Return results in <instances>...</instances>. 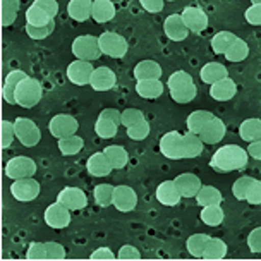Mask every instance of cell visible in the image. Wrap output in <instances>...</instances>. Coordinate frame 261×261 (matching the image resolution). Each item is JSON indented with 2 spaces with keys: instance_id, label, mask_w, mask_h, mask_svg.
Here are the masks:
<instances>
[{
  "instance_id": "33",
  "label": "cell",
  "mask_w": 261,
  "mask_h": 261,
  "mask_svg": "<svg viewBox=\"0 0 261 261\" xmlns=\"http://www.w3.org/2000/svg\"><path fill=\"white\" fill-rule=\"evenodd\" d=\"M196 203L199 206H208V204H220L223 201V196L217 188L213 186H201L198 191V194L194 196Z\"/></svg>"
},
{
  "instance_id": "52",
  "label": "cell",
  "mask_w": 261,
  "mask_h": 261,
  "mask_svg": "<svg viewBox=\"0 0 261 261\" xmlns=\"http://www.w3.org/2000/svg\"><path fill=\"white\" fill-rule=\"evenodd\" d=\"M244 17L249 24L253 26H259L261 24V4L259 2H254L253 6L248 7V11L244 12Z\"/></svg>"
},
{
  "instance_id": "47",
  "label": "cell",
  "mask_w": 261,
  "mask_h": 261,
  "mask_svg": "<svg viewBox=\"0 0 261 261\" xmlns=\"http://www.w3.org/2000/svg\"><path fill=\"white\" fill-rule=\"evenodd\" d=\"M24 30H26V35L30 36V38H33V40H45V38H48V36L54 33L55 21L50 22L48 26H43V28H35V26L26 24Z\"/></svg>"
},
{
  "instance_id": "49",
  "label": "cell",
  "mask_w": 261,
  "mask_h": 261,
  "mask_svg": "<svg viewBox=\"0 0 261 261\" xmlns=\"http://www.w3.org/2000/svg\"><path fill=\"white\" fill-rule=\"evenodd\" d=\"M244 201H248L249 204H256V206L261 203V182L258 179H254L253 182L248 186L246 194H244Z\"/></svg>"
},
{
  "instance_id": "10",
  "label": "cell",
  "mask_w": 261,
  "mask_h": 261,
  "mask_svg": "<svg viewBox=\"0 0 261 261\" xmlns=\"http://www.w3.org/2000/svg\"><path fill=\"white\" fill-rule=\"evenodd\" d=\"M112 204L117 208V212L129 213L136 208L138 194L130 186H114V196H112Z\"/></svg>"
},
{
  "instance_id": "46",
  "label": "cell",
  "mask_w": 261,
  "mask_h": 261,
  "mask_svg": "<svg viewBox=\"0 0 261 261\" xmlns=\"http://www.w3.org/2000/svg\"><path fill=\"white\" fill-rule=\"evenodd\" d=\"M127 136L133 139V141H143V139H146L148 136H150V122L144 119L143 122H139L136 125H133V127H129L127 129Z\"/></svg>"
},
{
  "instance_id": "38",
  "label": "cell",
  "mask_w": 261,
  "mask_h": 261,
  "mask_svg": "<svg viewBox=\"0 0 261 261\" xmlns=\"http://www.w3.org/2000/svg\"><path fill=\"white\" fill-rule=\"evenodd\" d=\"M19 0H2L0 7H2V26H11L17 17V11H19Z\"/></svg>"
},
{
  "instance_id": "9",
  "label": "cell",
  "mask_w": 261,
  "mask_h": 261,
  "mask_svg": "<svg viewBox=\"0 0 261 261\" xmlns=\"http://www.w3.org/2000/svg\"><path fill=\"white\" fill-rule=\"evenodd\" d=\"M11 194L14 199H17V201H21V203L33 201V199H36L40 194V184L35 180V177L14 180L11 184Z\"/></svg>"
},
{
  "instance_id": "5",
  "label": "cell",
  "mask_w": 261,
  "mask_h": 261,
  "mask_svg": "<svg viewBox=\"0 0 261 261\" xmlns=\"http://www.w3.org/2000/svg\"><path fill=\"white\" fill-rule=\"evenodd\" d=\"M14 129H16V138L19 139V143L26 148H33L40 143L41 133L40 127L33 122L31 119L26 117H17L14 120Z\"/></svg>"
},
{
  "instance_id": "15",
  "label": "cell",
  "mask_w": 261,
  "mask_h": 261,
  "mask_svg": "<svg viewBox=\"0 0 261 261\" xmlns=\"http://www.w3.org/2000/svg\"><path fill=\"white\" fill-rule=\"evenodd\" d=\"M115 85H117V76L115 72L112 71L110 67H95V71L91 74V79H90V86L93 88L95 91H109V90H114Z\"/></svg>"
},
{
  "instance_id": "54",
  "label": "cell",
  "mask_w": 261,
  "mask_h": 261,
  "mask_svg": "<svg viewBox=\"0 0 261 261\" xmlns=\"http://www.w3.org/2000/svg\"><path fill=\"white\" fill-rule=\"evenodd\" d=\"M248 246H249L251 253H259L261 251V228L259 227H254L253 230L249 232Z\"/></svg>"
},
{
  "instance_id": "53",
  "label": "cell",
  "mask_w": 261,
  "mask_h": 261,
  "mask_svg": "<svg viewBox=\"0 0 261 261\" xmlns=\"http://www.w3.org/2000/svg\"><path fill=\"white\" fill-rule=\"evenodd\" d=\"M117 259L120 261H130V259H141V253L130 244H125L119 249L117 253Z\"/></svg>"
},
{
  "instance_id": "22",
  "label": "cell",
  "mask_w": 261,
  "mask_h": 261,
  "mask_svg": "<svg viewBox=\"0 0 261 261\" xmlns=\"http://www.w3.org/2000/svg\"><path fill=\"white\" fill-rule=\"evenodd\" d=\"M156 199L158 203H162L163 206H175L177 203L180 201V194L177 191L174 180H165L156 188Z\"/></svg>"
},
{
  "instance_id": "31",
  "label": "cell",
  "mask_w": 261,
  "mask_h": 261,
  "mask_svg": "<svg viewBox=\"0 0 261 261\" xmlns=\"http://www.w3.org/2000/svg\"><path fill=\"white\" fill-rule=\"evenodd\" d=\"M103 153L109 156L110 165H112V169H114V170L124 169V167L127 165V162H129V153L125 151L124 146H119V144H110V146L105 148Z\"/></svg>"
},
{
  "instance_id": "43",
  "label": "cell",
  "mask_w": 261,
  "mask_h": 261,
  "mask_svg": "<svg viewBox=\"0 0 261 261\" xmlns=\"http://www.w3.org/2000/svg\"><path fill=\"white\" fill-rule=\"evenodd\" d=\"M144 120V114L139 109H125L124 112H120V125H124L125 129L133 127L139 122Z\"/></svg>"
},
{
  "instance_id": "12",
  "label": "cell",
  "mask_w": 261,
  "mask_h": 261,
  "mask_svg": "<svg viewBox=\"0 0 261 261\" xmlns=\"http://www.w3.org/2000/svg\"><path fill=\"white\" fill-rule=\"evenodd\" d=\"M57 201L62 203L71 212H77V210L88 206V196L83 189L74 188V186H67V188H64L57 194Z\"/></svg>"
},
{
  "instance_id": "25",
  "label": "cell",
  "mask_w": 261,
  "mask_h": 261,
  "mask_svg": "<svg viewBox=\"0 0 261 261\" xmlns=\"http://www.w3.org/2000/svg\"><path fill=\"white\" fill-rule=\"evenodd\" d=\"M163 90L165 86L160 79H143V81L136 83V93L146 100H155V98L162 96Z\"/></svg>"
},
{
  "instance_id": "13",
  "label": "cell",
  "mask_w": 261,
  "mask_h": 261,
  "mask_svg": "<svg viewBox=\"0 0 261 261\" xmlns=\"http://www.w3.org/2000/svg\"><path fill=\"white\" fill-rule=\"evenodd\" d=\"M184 21V26L188 28L189 33H203L208 28V14L203 11L201 7H186L182 14H180Z\"/></svg>"
},
{
  "instance_id": "3",
  "label": "cell",
  "mask_w": 261,
  "mask_h": 261,
  "mask_svg": "<svg viewBox=\"0 0 261 261\" xmlns=\"http://www.w3.org/2000/svg\"><path fill=\"white\" fill-rule=\"evenodd\" d=\"M98 45H100L101 54L109 55L112 59H122L129 50L127 40L122 35H117L114 31H105L98 36Z\"/></svg>"
},
{
  "instance_id": "58",
  "label": "cell",
  "mask_w": 261,
  "mask_h": 261,
  "mask_svg": "<svg viewBox=\"0 0 261 261\" xmlns=\"http://www.w3.org/2000/svg\"><path fill=\"white\" fill-rule=\"evenodd\" d=\"M98 117H105L109 120H114L115 124L120 125V112L117 109H103L100 112V115Z\"/></svg>"
},
{
  "instance_id": "51",
  "label": "cell",
  "mask_w": 261,
  "mask_h": 261,
  "mask_svg": "<svg viewBox=\"0 0 261 261\" xmlns=\"http://www.w3.org/2000/svg\"><path fill=\"white\" fill-rule=\"evenodd\" d=\"M46 249V259H64L65 258V249L59 242H45Z\"/></svg>"
},
{
  "instance_id": "23",
  "label": "cell",
  "mask_w": 261,
  "mask_h": 261,
  "mask_svg": "<svg viewBox=\"0 0 261 261\" xmlns=\"http://www.w3.org/2000/svg\"><path fill=\"white\" fill-rule=\"evenodd\" d=\"M91 11H93V0H71L67 4L69 17L77 22L90 21Z\"/></svg>"
},
{
  "instance_id": "19",
  "label": "cell",
  "mask_w": 261,
  "mask_h": 261,
  "mask_svg": "<svg viewBox=\"0 0 261 261\" xmlns=\"http://www.w3.org/2000/svg\"><path fill=\"white\" fill-rule=\"evenodd\" d=\"M237 93V85L234 83V79L225 77L220 79V81L213 83L212 88H210V96L217 101H228L236 96Z\"/></svg>"
},
{
  "instance_id": "57",
  "label": "cell",
  "mask_w": 261,
  "mask_h": 261,
  "mask_svg": "<svg viewBox=\"0 0 261 261\" xmlns=\"http://www.w3.org/2000/svg\"><path fill=\"white\" fill-rule=\"evenodd\" d=\"M163 0H141V7L148 12H160L163 11Z\"/></svg>"
},
{
  "instance_id": "36",
  "label": "cell",
  "mask_w": 261,
  "mask_h": 261,
  "mask_svg": "<svg viewBox=\"0 0 261 261\" xmlns=\"http://www.w3.org/2000/svg\"><path fill=\"white\" fill-rule=\"evenodd\" d=\"M199 217H201L203 223H206L208 227H217L223 222L225 213H223L220 204H208V206H203Z\"/></svg>"
},
{
  "instance_id": "17",
  "label": "cell",
  "mask_w": 261,
  "mask_h": 261,
  "mask_svg": "<svg viewBox=\"0 0 261 261\" xmlns=\"http://www.w3.org/2000/svg\"><path fill=\"white\" fill-rule=\"evenodd\" d=\"M163 31H165L167 38L172 41H182L189 36L188 28L184 26V21L180 14H170L165 21H163Z\"/></svg>"
},
{
  "instance_id": "11",
  "label": "cell",
  "mask_w": 261,
  "mask_h": 261,
  "mask_svg": "<svg viewBox=\"0 0 261 261\" xmlns=\"http://www.w3.org/2000/svg\"><path fill=\"white\" fill-rule=\"evenodd\" d=\"M43 218L48 227L60 230V228L69 227V223H71V210L65 208L62 203L55 201L52 204H48V208L45 210Z\"/></svg>"
},
{
  "instance_id": "14",
  "label": "cell",
  "mask_w": 261,
  "mask_h": 261,
  "mask_svg": "<svg viewBox=\"0 0 261 261\" xmlns=\"http://www.w3.org/2000/svg\"><path fill=\"white\" fill-rule=\"evenodd\" d=\"M95 71L91 62H86V60H74L67 65V77L72 85L76 86H86L90 85L91 74Z\"/></svg>"
},
{
  "instance_id": "24",
  "label": "cell",
  "mask_w": 261,
  "mask_h": 261,
  "mask_svg": "<svg viewBox=\"0 0 261 261\" xmlns=\"http://www.w3.org/2000/svg\"><path fill=\"white\" fill-rule=\"evenodd\" d=\"M199 77H201L203 83L212 86L213 83L220 81V79H225L228 77V72H227V67L220 62H208L204 64L199 71Z\"/></svg>"
},
{
  "instance_id": "34",
  "label": "cell",
  "mask_w": 261,
  "mask_h": 261,
  "mask_svg": "<svg viewBox=\"0 0 261 261\" xmlns=\"http://www.w3.org/2000/svg\"><path fill=\"white\" fill-rule=\"evenodd\" d=\"M50 22H54V19L38 6L31 4V6L26 9V24L35 26V28H43V26H48Z\"/></svg>"
},
{
  "instance_id": "40",
  "label": "cell",
  "mask_w": 261,
  "mask_h": 261,
  "mask_svg": "<svg viewBox=\"0 0 261 261\" xmlns=\"http://www.w3.org/2000/svg\"><path fill=\"white\" fill-rule=\"evenodd\" d=\"M119 125L114 122V120H109L105 117H98L95 122V133L100 136L101 139H112L117 134Z\"/></svg>"
},
{
  "instance_id": "27",
  "label": "cell",
  "mask_w": 261,
  "mask_h": 261,
  "mask_svg": "<svg viewBox=\"0 0 261 261\" xmlns=\"http://www.w3.org/2000/svg\"><path fill=\"white\" fill-rule=\"evenodd\" d=\"M225 256H227V242L218 239V237L210 236V239L206 241V244H204L201 258L213 261V259H223Z\"/></svg>"
},
{
  "instance_id": "26",
  "label": "cell",
  "mask_w": 261,
  "mask_h": 261,
  "mask_svg": "<svg viewBox=\"0 0 261 261\" xmlns=\"http://www.w3.org/2000/svg\"><path fill=\"white\" fill-rule=\"evenodd\" d=\"M203 150H204V143L199 139L198 134H193L189 130L182 134V160L199 156Z\"/></svg>"
},
{
  "instance_id": "4",
  "label": "cell",
  "mask_w": 261,
  "mask_h": 261,
  "mask_svg": "<svg viewBox=\"0 0 261 261\" xmlns=\"http://www.w3.org/2000/svg\"><path fill=\"white\" fill-rule=\"evenodd\" d=\"M72 54L77 60H86L93 62L98 60L101 55L100 45H98V36L95 35H81L72 41Z\"/></svg>"
},
{
  "instance_id": "37",
  "label": "cell",
  "mask_w": 261,
  "mask_h": 261,
  "mask_svg": "<svg viewBox=\"0 0 261 261\" xmlns=\"http://www.w3.org/2000/svg\"><path fill=\"white\" fill-rule=\"evenodd\" d=\"M236 38L237 36L230 31H218L217 35H213V38H212L213 52H215L217 55H223L225 54V50L232 45V41H234Z\"/></svg>"
},
{
  "instance_id": "6",
  "label": "cell",
  "mask_w": 261,
  "mask_h": 261,
  "mask_svg": "<svg viewBox=\"0 0 261 261\" xmlns=\"http://www.w3.org/2000/svg\"><path fill=\"white\" fill-rule=\"evenodd\" d=\"M35 174H36V163L30 156H14L6 165V175L12 180L35 177Z\"/></svg>"
},
{
  "instance_id": "1",
  "label": "cell",
  "mask_w": 261,
  "mask_h": 261,
  "mask_svg": "<svg viewBox=\"0 0 261 261\" xmlns=\"http://www.w3.org/2000/svg\"><path fill=\"white\" fill-rule=\"evenodd\" d=\"M248 158L249 156L244 148L237 146V144H225L215 151V155L210 160V167L220 174H227V172L244 169L248 165Z\"/></svg>"
},
{
  "instance_id": "32",
  "label": "cell",
  "mask_w": 261,
  "mask_h": 261,
  "mask_svg": "<svg viewBox=\"0 0 261 261\" xmlns=\"http://www.w3.org/2000/svg\"><path fill=\"white\" fill-rule=\"evenodd\" d=\"M248 55H249L248 43L237 36V38L232 41V45L225 50L223 57L227 59V62H242V60L248 59Z\"/></svg>"
},
{
  "instance_id": "20",
  "label": "cell",
  "mask_w": 261,
  "mask_h": 261,
  "mask_svg": "<svg viewBox=\"0 0 261 261\" xmlns=\"http://www.w3.org/2000/svg\"><path fill=\"white\" fill-rule=\"evenodd\" d=\"M86 170L95 177H107L114 169H112V165H110L109 156H107L103 151H96L88 158Z\"/></svg>"
},
{
  "instance_id": "48",
  "label": "cell",
  "mask_w": 261,
  "mask_h": 261,
  "mask_svg": "<svg viewBox=\"0 0 261 261\" xmlns=\"http://www.w3.org/2000/svg\"><path fill=\"white\" fill-rule=\"evenodd\" d=\"M253 177L249 175H241L239 179L236 180L234 186H232V194H234L236 199H239V201H244V194H246V189H248V186L253 182Z\"/></svg>"
},
{
  "instance_id": "39",
  "label": "cell",
  "mask_w": 261,
  "mask_h": 261,
  "mask_svg": "<svg viewBox=\"0 0 261 261\" xmlns=\"http://www.w3.org/2000/svg\"><path fill=\"white\" fill-rule=\"evenodd\" d=\"M193 76L186 71H175L169 76V81H167V86H169V91H177L182 90V88L193 85Z\"/></svg>"
},
{
  "instance_id": "7",
  "label": "cell",
  "mask_w": 261,
  "mask_h": 261,
  "mask_svg": "<svg viewBox=\"0 0 261 261\" xmlns=\"http://www.w3.org/2000/svg\"><path fill=\"white\" fill-rule=\"evenodd\" d=\"M77 129H79V122L76 120V117H72V115H67V114L54 115L52 120L48 122L50 134H52L54 138H57V139L72 136V134L77 133Z\"/></svg>"
},
{
  "instance_id": "21",
  "label": "cell",
  "mask_w": 261,
  "mask_h": 261,
  "mask_svg": "<svg viewBox=\"0 0 261 261\" xmlns=\"http://www.w3.org/2000/svg\"><path fill=\"white\" fill-rule=\"evenodd\" d=\"M115 4L110 0H93V11H91V19L96 21L98 24L109 22L115 17Z\"/></svg>"
},
{
  "instance_id": "28",
  "label": "cell",
  "mask_w": 261,
  "mask_h": 261,
  "mask_svg": "<svg viewBox=\"0 0 261 261\" xmlns=\"http://www.w3.org/2000/svg\"><path fill=\"white\" fill-rule=\"evenodd\" d=\"M133 72L138 81L162 77V67H160V64L155 62V60H141V62L136 64V67H134Z\"/></svg>"
},
{
  "instance_id": "18",
  "label": "cell",
  "mask_w": 261,
  "mask_h": 261,
  "mask_svg": "<svg viewBox=\"0 0 261 261\" xmlns=\"http://www.w3.org/2000/svg\"><path fill=\"white\" fill-rule=\"evenodd\" d=\"M174 184L177 191H179L180 198H194L198 194L199 188H201V180L194 174H180L174 179Z\"/></svg>"
},
{
  "instance_id": "59",
  "label": "cell",
  "mask_w": 261,
  "mask_h": 261,
  "mask_svg": "<svg viewBox=\"0 0 261 261\" xmlns=\"http://www.w3.org/2000/svg\"><path fill=\"white\" fill-rule=\"evenodd\" d=\"M246 153H248V156L254 158V160H261V141H259V139H258V141L249 143Z\"/></svg>"
},
{
  "instance_id": "16",
  "label": "cell",
  "mask_w": 261,
  "mask_h": 261,
  "mask_svg": "<svg viewBox=\"0 0 261 261\" xmlns=\"http://www.w3.org/2000/svg\"><path fill=\"white\" fill-rule=\"evenodd\" d=\"M225 133H227V127H225V124H223V120L220 117H213L204 125L198 136L204 144H218L225 138Z\"/></svg>"
},
{
  "instance_id": "29",
  "label": "cell",
  "mask_w": 261,
  "mask_h": 261,
  "mask_svg": "<svg viewBox=\"0 0 261 261\" xmlns=\"http://www.w3.org/2000/svg\"><path fill=\"white\" fill-rule=\"evenodd\" d=\"M213 117H215V115L208 110H194V112H191L188 115V119H186V127H188L189 133L199 134L204 125H206Z\"/></svg>"
},
{
  "instance_id": "8",
  "label": "cell",
  "mask_w": 261,
  "mask_h": 261,
  "mask_svg": "<svg viewBox=\"0 0 261 261\" xmlns=\"http://www.w3.org/2000/svg\"><path fill=\"white\" fill-rule=\"evenodd\" d=\"M158 148L169 160H182V134L179 130H169L160 138Z\"/></svg>"
},
{
  "instance_id": "42",
  "label": "cell",
  "mask_w": 261,
  "mask_h": 261,
  "mask_svg": "<svg viewBox=\"0 0 261 261\" xmlns=\"http://www.w3.org/2000/svg\"><path fill=\"white\" fill-rule=\"evenodd\" d=\"M112 196H114V186L112 184H98L95 191H93V198L98 206H110L112 204Z\"/></svg>"
},
{
  "instance_id": "41",
  "label": "cell",
  "mask_w": 261,
  "mask_h": 261,
  "mask_svg": "<svg viewBox=\"0 0 261 261\" xmlns=\"http://www.w3.org/2000/svg\"><path fill=\"white\" fill-rule=\"evenodd\" d=\"M208 239H210L208 234H193L188 241H186V248H188V253L191 256H194V258H201L204 244H206Z\"/></svg>"
},
{
  "instance_id": "2",
  "label": "cell",
  "mask_w": 261,
  "mask_h": 261,
  "mask_svg": "<svg viewBox=\"0 0 261 261\" xmlns=\"http://www.w3.org/2000/svg\"><path fill=\"white\" fill-rule=\"evenodd\" d=\"M41 96H43V88L35 77L22 79L16 88V105L22 109H33L35 105H38Z\"/></svg>"
},
{
  "instance_id": "44",
  "label": "cell",
  "mask_w": 261,
  "mask_h": 261,
  "mask_svg": "<svg viewBox=\"0 0 261 261\" xmlns=\"http://www.w3.org/2000/svg\"><path fill=\"white\" fill-rule=\"evenodd\" d=\"M196 95H198V88H196L194 83L182 88V90H177V91L170 93L172 100L177 101V103H180V105H186V103H189V101H193L196 98Z\"/></svg>"
},
{
  "instance_id": "30",
  "label": "cell",
  "mask_w": 261,
  "mask_h": 261,
  "mask_svg": "<svg viewBox=\"0 0 261 261\" xmlns=\"http://www.w3.org/2000/svg\"><path fill=\"white\" fill-rule=\"evenodd\" d=\"M239 136L242 141H248V143L258 141L261 138V120L258 117L242 120L239 125Z\"/></svg>"
},
{
  "instance_id": "45",
  "label": "cell",
  "mask_w": 261,
  "mask_h": 261,
  "mask_svg": "<svg viewBox=\"0 0 261 261\" xmlns=\"http://www.w3.org/2000/svg\"><path fill=\"white\" fill-rule=\"evenodd\" d=\"M0 133H2V139H0V146L6 150L9 148L14 141V138H16V129H14V122L11 120L4 119L2 122H0Z\"/></svg>"
},
{
  "instance_id": "55",
  "label": "cell",
  "mask_w": 261,
  "mask_h": 261,
  "mask_svg": "<svg viewBox=\"0 0 261 261\" xmlns=\"http://www.w3.org/2000/svg\"><path fill=\"white\" fill-rule=\"evenodd\" d=\"M90 259L91 261H103V259L105 261H114V259H117V256L112 253L110 248H98L90 254Z\"/></svg>"
},
{
  "instance_id": "56",
  "label": "cell",
  "mask_w": 261,
  "mask_h": 261,
  "mask_svg": "<svg viewBox=\"0 0 261 261\" xmlns=\"http://www.w3.org/2000/svg\"><path fill=\"white\" fill-rule=\"evenodd\" d=\"M35 6H38L40 9H43V11L48 14L50 17H54L57 16V12H59V4L55 2V0H35Z\"/></svg>"
},
{
  "instance_id": "50",
  "label": "cell",
  "mask_w": 261,
  "mask_h": 261,
  "mask_svg": "<svg viewBox=\"0 0 261 261\" xmlns=\"http://www.w3.org/2000/svg\"><path fill=\"white\" fill-rule=\"evenodd\" d=\"M26 258L30 261H38V259H46V249L45 242H31L30 248L26 251Z\"/></svg>"
},
{
  "instance_id": "35",
  "label": "cell",
  "mask_w": 261,
  "mask_h": 261,
  "mask_svg": "<svg viewBox=\"0 0 261 261\" xmlns=\"http://www.w3.org/2000/svg\"><path fill=\"white\" fill-rule=\"evenodd\" d=\"M57 144H59V150L62 155L71 156V155H77V153L83 150V146H85V139H83L81 136H77V134H72V136L59 139Z\"/></svg>"
}]
</instances>
